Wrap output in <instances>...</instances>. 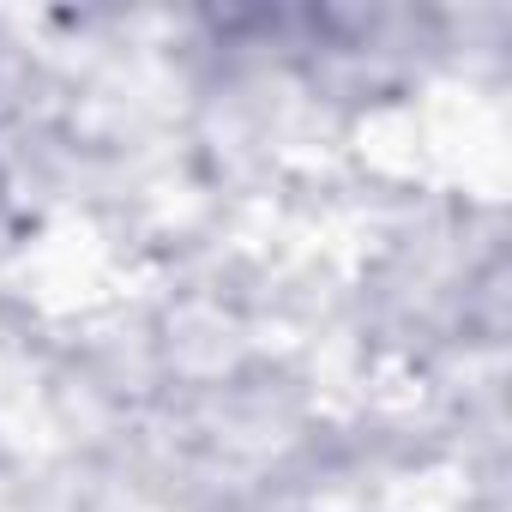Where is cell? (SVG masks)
I'll return each instance as SVG.
<instances>
[]
</instances>
